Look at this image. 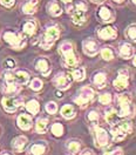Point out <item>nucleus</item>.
Segmentation results:
<instances>
[{"mask_svg": "<svg viewBox=\"0 0 136 155\" xmlns=\"http://www.w3.org/2000/svg\"><path fill=\"white\" fill-rule=\"evenodd\" d=\"M99 17H100L101 21H103V22H112L113 20L115 19L114 12L108 6H102L99 10Z\"/></svg>", "mask_w": 136, "mask_h": 155, "instance_id": "18", "label": "nucleus"}, {"mask_svg": "<svg viewBox=\"0 0 136 155\" xmlns=\"http://www.w3.org/2000/svg\"><path fill=\"white\" fill-rule=\"evenodd\" d=\"M0 2L5 6V7H12L15 2V0H0Z\"/></svg>", "mask_w": 136, "mask_h": 155, "instance_id": "42", "label": "nucleus"}, {"mask_svg": "<svg viewBox=\"0 0 136 155\" xmlns=\"http://www.w3.org/2000/svg\"><path fill=\"white\" fill-rule=\"evenodd\" d=\"M13 78H14V82L18 85H26V84H28L29 79H31L29 73L24 69L13 72Z\"/></svg>", "mask_w": 136, "mask_h": 155, "instance_id": "19", "label": "nucleus"}, {"mask_svg": "<svg viewBox=\"0 0 136 155\" xmlns=\"http://www.w3.org/2000/svg\"><path fill=\"white\" fill-rule=\"evenodd\" d=\"M68 155H73V154H68Z\"/></svg>", "mask_w": 136, "mask_h": 155, "instance_id": "50", "label": "nucleus"}, {"mask_svg": "<svg viewBox=\"0 0 136 155\" xmlns=\"http://www.w3.org/2000/svg\"><path fill=\"white\" fill-rule=\"evenodd\" d=\"M74 10H78V11H82V12H86V11H87V5H86V2H85V1L80 0V1H78V2L75 4V6H74Z\"/></svg>", "mask_w": 136, "mask_h": 155, "instance_id": "39", "label": "nucleus"}, {"mask_svg": "<svg viewBox=\"0 0 136 155\" xmlns=\"http://www.w3.org/2000/svg\"><path fill=\"white\" fill-rule=\"evenodd\" d=\"M131 130H133V126L129 121H120V122H116L115 125L112 126L110 134L113 136L114 141L120 142V141L125 140L127 134H129Z\"/></svg>", "mask_w": 136, "mask_h": 155, "instance_id": "3", "label": "nucleus"}, {"mask_svg": "<svg viewBox=\"0 0 136 155\" xmlns=\"http://www.w3.org/2000/svg\"><path fill=\"white\" fill-rule=\"evenodd\" d=\"M129 84V71L127 68H121L117 72V78L113 81V86L116 91H123Z\"/></svg>", "mask_w": 136, "mask_h": 155, "instance_id": "8", "label": "nucleus"}, {"mask_svg": "<svg viewBox=\"0 0 136 155\" xmlns=\"http://www.w3.org/2000/svg\"><path fill=\"white\" fill-rule=\"evenodd\" d=\"M53 85L60 91H66L72 85V77L66 73H58L52 80Z\"/></svg>", "mask_w": 136, "mask_h": 155, "instance_id": "9", "label": "nucleus"}, {"mask_svg": "<svg viewBox=\"0 0 136 155\" xmlns=\"http://www.w3.org/2000/svg\"><path fill=\"white\" fill-rule=\"evenodd\" d=\"M87 120L92 124V125H94V126H96V124L99 122V113H97L95 109H92L90 112H88L87 114Z\"/></svg>", "mask_w": 136, "mask_h": 155, "instance_id": "37", "label": "nucleus"}, {"mask_svg": "<svg viewBox=\"0 0 136 155\" xmlns=\"http://www.w3.org/2000/svg\"><path fill=\"white\" fill-rule=\"evenodd\" d=\"M42 86H44V82L40 80L39 78H34V79H32V81L29 82V88H31L32 91H35V92L41 91Z\"/></svg>", "mask_w": 136, "mask_h": 155, "instance_id": "36", "label": "nucleus"}, {"mask_svg": "<svg viewBox=\"0 0 136 155\" xmlns=\"http://www.w3.org/2000/svg\"><path fill=\"white\" fill-rule=\"evenodd\" d=\"M20 89H21L20 85L15 84V82H11V84H6L5 82V86L2 87L4 93L7 94V95H15V94L19 93Z\"/></svg>", "mask_w": 136, "mask_h": 155, "instance_id": "24", "label": "nucleus"}, {"mask_svg": "<svg viewBox=\"0 0 136 155\" xmlns=\"http://www.w3.org/2000/svg\"><path fill=\"white\" fill-rule=\"evenodd\" d=\"M92 2H94V4H103L106 0H90Z\"/></svg>", "mask_w": 136, "mask_h": 155, "instance_id": "44", "label": "nucleus"}, {"mask_svg": "<svg viewBox=\"0 0 136 155\" xmlns=\"http://www.w3.org/2000/svg\"><path fill=\"white\" fill-rule=\"evenodd\" d=\"M112 101H113V97H112V94L109 93V92H106V93H102V94H100V97H99V102L101 104V105H110L112 104Z\"/></svg>", "mask_w": 136, "mask_h": 155, "instance_id": "34", "label": "nucleus"}, {"mask_svg": "<svg viewBox=\"0 0 136 155\" xmlns=\"http://www.w3.org/2000/svg\"><path fill=\"white\" fill-rule=\"evenodd\" d=\"M45 109H46V112L48 113V114H55L57 112H58V105H57V102H54V101H49L46 104V106H45Z\"/></svg>", "mask_w": 136, "mask_h": 155, "instance_id": "38", "label": "nucleus"}, {"mask_svg": "<svg viewBox=\"0 0 136 155\" xmlns=\"http://www.w3.org/2000/svg\"><path fill=\"white\" fill-rule=\"evenodd\" d=\"M92 82L100 89L103 88L107 85V75H106V73L105 72H96L92 78Z\"/></svg>", "mask_w": 136, "mask_h": 155, "instance_id": "20", "label": "nucleus"}, {"mask_svg": "<svg viewBox=\"0 0 136 155\" xmlns=\"http://www.w3.org/2000/svg\"><path fill=\"white\" fill-rule=\"evenodd\" d=\"M17 125L22 130H29L32 128V125H33L32 116L28 114H20L17 117Z\"/></svg>", "mask_w": 136, "mask_h": 155, "instance_id": "17", "label": "nucleus"}, {"mask_svg": "<svg viewBox=\"0 0 136 155\" xmlns=\"http://www.w3.org/2000/svg\"><path fill=\"white\" fill-rule=\"evenodd\" d=\"M86 78V69L83 67H78L73 69L72 72V79L75 81H82Z\"/></svg>", "mask_w": 136, "mask_h": 155, "instance_id": "31", "label": "nucleus"}, {"mask_svg": "<svg viewBox=\"0 0 136 155\" xmlns=\"http://www.w3.org/2000/svg\"><path fill=\"white\" fill-rule=\"evenodd\" d=\"M66 148H67V150L69 152V154L78 155V154H80V152H81V143H80V141L73 139V140L67 141Z\"/></svg>", "mask_w": 136, "mask_h": 155, "instance_id": "22", "label": "nucleus"}, {"mask_svg": "<svg viewBox=\"0 0 136 155\" xmlns=\"http://www.w3.org/2000/svg\"><path fill=\"white\" fill-rule=\"evenodd\" d=\"M59 37H60V29L58 26H50L45 31L40 41V47L44 49H49L59 39Z\"/></svg>", "mask_w": 136, "mask_h": 155, "instance_id": "4", "label": "nucleus"}, {"mask_svg": "<svg viewBox=\"0 0 136 155\" xmlns=\"http://www.w3.org/2000/svg\"><path fill=\"white\" fill-rule=\"evenodd\" d=\"M49 127V120L47 117H39L35 121V130L39 134H45L48 130Z\"/></svg>", "mask_w": 136, "mask_h": 155, "instance_id": "21", "label": "nucleus"}, {"mask_svg": "<svg viewBox=\"0 0 136 155\" xmlns=\"http://www.w3.org/2000/svg\"><path fill=\"white\" fill-rule=\"evenodd\" d=\"M1 155H12V154L8 153V152H4V153H1Z\"/></svg>", "mask_w": 136, "mask_h": 155, "instance_id": "47", "label": "nucleus"}, {"mask_svg": "<svg viewBox=\"0 0 136 155\" xmlns=\"http://www.w3.org/2000/svg\"><path fill=\"white\" fill-rule=\"evenodd\" d=\"M72 20L75 25H83L86 22V12H82V11L74 10L72 12Z\"/></svg>", "mask_w": 136, "mask_h": 155, "instance_id": "23", "label": "nucleus"}, {"mask_svg": "<svg viewBox=\"0 0 136 155\" xmlns=\"http://www.w3.org/2000/svg\"><path fill=\"white\" fill-rule=\"evenodd\" d=\"M82 48L85 54L88 57H95L97 53H99V44H97L96 40L92 38H88L86 40H83L82 42Z\"/></svg>", "mask_w": 136, "mask_h": 155, "instance_id": "11", "label": "nucleus"}, {"mask_svg": "<svg viewBox=\"0 0 136 155\" xmlns=\"http://www.w3.org/2000/svg\"><path fill=\"white\" fill-rule=\"evenodd\" d=\"M35 69L41 73L44 77H48L50 74V65H49V61L46 58H39L35 61Z\"/></svg>", "mask_w": 136, "mask_h": 155, "instance_id": "13", "label": "nucleus"}, {"mask_svg": "<svg viewBox=\"0 0 136 155\" xmlns=\"http://www.w3.org/2000/svg\"><path fill=\"white\" fill-rule=\"evenodd\" d=\"M133 64H134V66L136 67V54H134V57H133Z\"/></svg>", "mask_w": 136, "mask_h": 155, "instance_id": "45", "label": "nucleus"}, {"mask_svg": "<svg viewBox=\"0 0 136 155\" xmlns=\"http://www.w3.org/2000/svg\"><path fill=\"white\" fill-rule=\"evenodd\" d=\"M35 29H37V24H35V21L29 20V21L24 24L22 32H24L26 35H33V34L35 33Z\"/></svg>", "mask_w": 136, "mask_h": 155, "instance_id": "30", "label": "nucleus"}, {"mask_svg": "<svg viewBox=\"0 0 136 155\" xmlns=\"http://www.w3.org/2000/svg\"><path fill=\"white\" fill-rule=\"evenodd\" d=\"M105 119H106L107 124H109L110 126L115 125L117 122V112L114 108H108L106 110V114H105Z\"/></svg>", "mask_w": 136, "mask_h": 155, "instance_id": "27", "label": "nucleus"}, {"mask_svg": "<svg viewBox=\"0 0 136 155\" xmlns=\"http://www.w3.org/2000/svg\"><path fill=\"white\" fill-rule=\"evenodd\" d=\"M61 115L67 120H70L76 115V110H75L74 106H72V105H63L61 108Z\"/></svg>", "mask_w": 136, "mask_h": 155, "instance_id": "25", "label": "nucleus"}, {"mask_svg": "<svg viewBox=\"0 0 136 155\" xmlns=\"http://www.w3.org/2000/svg\"><path fill=\"white\" fill-rule=\"evenodd\" d=\"M47 10H48L49 14L53 15V17H59L62 13V8L60 7V5L57 1H50L47 5Z\"/></svg>", "mask_w": 136, "mask_h": 155, "instance_id": "28", "label": "nucleus"}, {"mask_svg": "<svg viewBox=\"0 0 136 155\" xmlns=\"http://www.w3.org/2000/svg\"><path fill=\"white\" fill-rule=\"evenodd\" d=\"M24 104V100L19 97H4L1 100L2 108L7 113H14Z\"/></svg>", "mask_w": 136, "mask_h": 155, "instance_id": "7", "label": "nucleus"}, {"mask_svg": "<svg viewBox=\"0 0 136 155\" xmlns=\"http://www.w3.org/2000/svg\"><path fill=\"white\" fill-rule=\"evenodd\" d=\"M62 1H63L65 4H70V2H72V0H62Z\"/></svg>", "mask_w": 136, "mask_h": 155, "instance_id": "46", "label": "nucleus"}, {"mask_svg": "<svg viewBox=\"0 0 136 155\" xmlns=\"http://www.w3.org/2000/svg\"><path fill=\"white\" fill-rule=\"evenodd\" d=\"M59 52L62 55V60H63L65 66L72 68L75 67L78 65L79 60L76 58V55H75V53H74L73 45L69 41H63L59 47Z\"/></svg>", "mask_w": 136, "mask_h": 155, "instance_id": "2", "label": "nucleus"}, {"mask_svg": "<svg viewBox=\"0 0 136 155\" xmlns=\"http://www.w3.org/2000/svg\"><path fill=\"white\" fill-rule=\"evenodd\" d=\"M26 109H27V112H28V113H31L32 115L38 114V113L40 112L39 101H38V100H35V99L29 100L28 102L26 104Z\"/></svg>", "mask_w": 136, "mask_h": 155, "instance_id": "26", "label": "nucleus"}, {"mask_svg": "<svg viewBox=\"0 0 136 155\" xmlns=\"http://www.w3.org/2000/svg\"><path fill=\"white\" fill-rule=\"evenodd\" d=\"M101 57L106 61H110V60L114 59V52H113V49L110 48V47L105 46V47L101 48Z\"/></svg>", "mask_w": 136, "mask_h": 155, "instance_id": "33", "label": "nucleus"}, {"mask_svg": "<svg viewBox=\"0 0 136 155\" xmlns=\"http://www.w3.org/2000/svg\"><path fill=\"white\" fill-rule=\"evenodd\" d=\"M126 37L128 39H130L131 41H135L136 42V24H133L130 26H128L125 32Z\"/></svg>", "mask_w": 136, "mask_h": 155, "instance_id": "35", "label": "nucleus"}, {"mask_svg": "<svg viewBox=\"0 0 136 155\" xmlns=\"http://www.w3.org/2000/svg\"><path fill=\"white\" fill-rule=\"evenodd\" d=\"M118 55L122 59H128L134 57V48L129 42H121L118 46Z\"/></svg>", "mask_w": 136, "mask_h": 155, "instance_id": "15", "label": "nucleus"}, {"mask_svg": "<svg viewBox=\"0 0 136 155\" xmlns=\"http://www.w3.org/2000/svg\"><path fill=\"white\" fill-rule=\"evenodd\" d=\"M27 145H28V139L25 135H19L17 136V137H14L12 140V143H11L12 149L15 153H22L26 149Z\"/></svg>", "mask_w": 136, "mask_h": 155, "instance_id": "12", "label": "nucleus"}, {"mask_svg": "<svg viewBox=\"0 0 136 155\" xmlns=\"http://www.w3.org/2000/svg\"><path fill=\"white\" fill-rule=\"evenodd\" d=\"M131 1H133V2H134V4H136V0H131Z\"/></svg>", "mask_w": 136, "mask_h": 155, "instance_id": "49", "label": "nucleus"}, {"mask_svg": "<svg viewBox=\"0 0 136 155\" xmlns=\"http://www.w3.org/2000/svg\"><path fill=\"white\" fill-rule=\"evenodd\" d=\"M94 136H95V145L100 148L109 146V134L107 130H105L102 127L95 126L94 127Z\"/></svg>", "mask_w": 136, "mask_h": 155, "instance_id": "10", "label": "nucleus"}, {"mask_svg": "<svg viewBox=\"0 0 136 155\" xmlns=\"http://www.w3.org/2000/svg\"><path fill=\"white\" fill-rule=\"evenodd\" d=\"M80 155H95V154H94V152L90 150V149H85L83 152H80Z\"/></svg>", "mask_w": 136, "mask_h": 155, "instance_id": "43", "label": "nucleus"}, {"mask_svg": "<svg viewBox=\"0 0 136 155\" xmlns=\"http://www.w3.org/2000/svg\"><path fill=\"white\" fill-rule=\"evenodd\" d=\"M37 7H38V0H29L22 6V12L26 14H33L35 13Z\"/></svg>", "mask_w": 136, "mask_h": 155, "instance_id": "29", "label": "nucleus"}, {"mask_svg": "<svg viewBox=\"0 0 136 155\" xmlns=\"http://www.w3.org/2000/svg\"><path fill=\"white\" fill-rule=\"evenodd\" d=\"M4 40L10 44L13 48L19 49L22 48L26 44V40H25V37L22 34H19V33H14V32H5L4 33Z\"/></svg>", "mask_w": 136, "mask_h": 155, "instance_id": "6", "label": "nucleus"}, {"mask_svg": "<svg viewBox=\"0 0 136 155\" xmlns=\"http://www.w3.org/2000/svg\"><path fill=\"white\" fill-rule=\"evenodd\" d=\"M48 149V146L45 141H38L35 143H32L28 148L29 155H42Z\"/></svg>", "mask_w": 136, "mask_h": 155, "instance_id": "14", "label": "nucleus"}, {"mask_svg": "<svg viewBox=\"0 0 136 155\" xmlns=\"http://www.w3.org/2000/svg\"><path fill=\"white\" fill-rule=\"evenodd\" d=\"M97 35L102 40H113L117 37V31L112 26H106L97 32Z\"/></svg>", "mask_w": 136, "mask_h": 155, "instance_id": "16", "label": "nucleus"}, {"mask_svg": "<svg viewBox=\"0 0 136 155\" xmlns=\"http://www.w3.org/2000/svg\"><path fill=\"white\" fill-rule=\"evenodd\" d=\"M4 66L6 68H8V69H11V68H13L15 66V62H14L12 59H6L5 62H4Z\"/></svg>", "mask_w": 136, "mask_h": 155, "instance_id": "41", "label": "nucleus"}, {"mask_svg": "<svg viewBox=\"0 0 136 155\" xmlns=\"http://www.w3.org/2000/svg\"><path fill=\"white\" fill-rule=\"evenodd\" d=\"M114 1H115V2H122L123 0H114Z\"/></svg>", "mask_w": 136, "mask_h": 155, "instance_id": "48", "label": "nucleus"}, {"mask_svg": "<svg viewBox=\"0 0 136 155\" xmlns=\"http://www.w3.org/2000/svg\"><path fill=\"white\" fill-rule=\"evenodd\" d=\"M103 155H123V150H122V148L116 147V148L112 149L110 152H105Z\"/></svg>", "mask_w": 136, "mask_h": 155, "instance_id": "40", "label": "nucleus"}, {"mask_svg": "<svg viewBox=\"0 0 136 155\" xmlns=\"http://www.w3.org/2000/svg\"><path fill=\"white\" fill-rule=\"evenodd\" d=\"M50 132H52V134L55 137H61V136L63 135V133H65V127L60 122H55L50 127Z\"/></svg>", "mask_w": 136, "mask_h": 155, "instance_id": "32", "label": "nucleus"}, {"mask_svg": "<svg viewBox=\"0 0 136 155\" xmlns=\"http://www.w3.org/2000/svg\"><path fill=\"white\" fill-rule=\"evenodd\" d=\"M94 97H95L94 89L89 86H83L79 91L78 95L74 97V102L81 108H86L88 104L94 99Z\"/></svg>", "mask_w": 136, "mask_h": 155, "instance_id": "5", "label": "nucleus"}, {"mask_svg": "<svg viewBox=\"0 0 136 155\" xmlns=\"http://www.w3.org/2000/svg\"><path fill=\"white\" fill-rule=\"evenodd\" d=\"M118 104V112L117 116L130 119L135 115V107L133 105V99L130 93H122L117 97Z\"/></svg>", "mask_w": 136, "mask_h": 155, "instance_id": "1", "label": "nucleus"}]
</instances>
